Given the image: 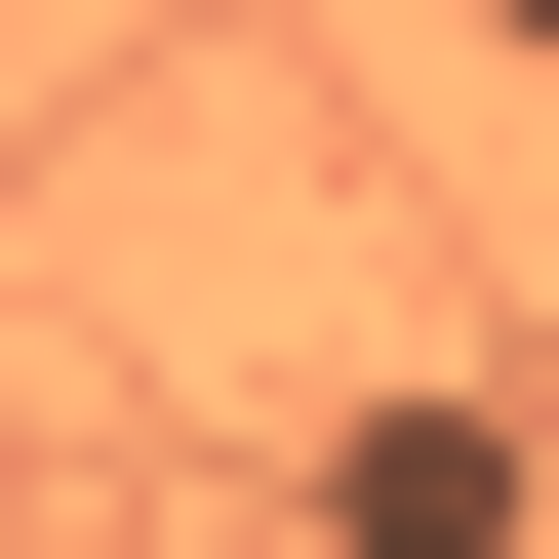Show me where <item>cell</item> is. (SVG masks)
Segmentation results:
<instances>
[{
    "mask_svg": "<svg viewBox=\"0 0 559 559\" xmlns=\"http://www.w3.org/2000/svg\"><path fill=\"white\" fill-rule=\"evenodd\" d=\"M320 559H520V400H360L320 440Z\"/></svg>",
    "mask_w": 559,
    "mask_h": 559,
    "instance_id": "6da1fadb",
    "label": "cell"
},
{
    "mask_svg": "<svg viewBox=\"0 0 559 559\" xmlns=\"http://www.w3.org/2000/svg\"><path fill=\"white\" fill-rule=\"evenodd\" d=\"M440 40H479V81H559V0H440Z\"/></svg>",
    "mask_w": 559,
    "mask_h": 559,
    "instance_id": "7a4b0ae2",
    "label": "cell"
}]
</instances>
